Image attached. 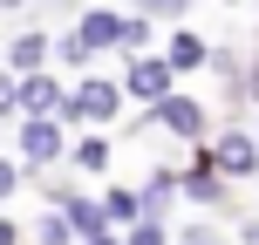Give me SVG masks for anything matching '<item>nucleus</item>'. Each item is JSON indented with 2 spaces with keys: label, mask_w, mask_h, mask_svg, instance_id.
I'll return each mask as SVG.
<instances>
[{
  "label": "nucleus",
  "mask_w": 259,
  "mask_h": 245,
  "mask_svg": "<svg viewBox=\"0 0 259 245\" xmlns=\"http://www.w3.org/2000/svg\"><path fill=\"white\" fill-rule=\"evenodd\" d=\"M170 89H178V68H170L164 55H150V48H143V55H123V95H130V103L157 109Z\"/></svg>",
  "instance_id": "nucleus-1"
},
{
  "label": "nucleus",
  "mask_w": 259,
  "mask_h": 245,
  "mask_svg": "<svg viewBox=\"0 0 259 245\" xmlns=\"http://www.w3.org/2000/svg\"><path fill=\"white\" fill-rule=\"evenodd\" d=\"M21 129H14V150H21V164L27 170H48L55 157H68V136H62V116H14Z\"/></svg>",
  "instance_id": "nucleus-2"
},
{
  "label": "nucleus",
  "mask_w": 259,
  "mask_h": 245,
  "mask_svg": "<svg viewBox=\"0 0 259 245\" xmlns=\"http://www.w3.org/2000/svg\"><path fill=\"white\" fill-rule=\"evenodd\" d=\"M123 116V82H103V75H89L82 89H68V103H62V123H116Z\"/></svg>",
  "instance_id": "nucleus-3"
},
{
  "label": "nucleus",
  "mask_w": 259,
  "mask_h": 245,
  "mask_svg": "<svg viewBox=\"0 0 259 245\" xmlns=\"http://www.w3.org/2000/svg\"><path fill=\"white\" fill-rule=\"evenodd\" d=\"M68 34H75L89 55H103V48H116V55H123V14H116V7H82Z\"/></svg>",
  "instance_id": "nucleus-4"
},
{
  "label": "nucleus",
  "mask_w": 259,
  "mask_h": 245,
  "mask_svg": "<svg viewBox=\"0 0 259 245\" xmlns=\"http://www.w3.org/2000/svg\"><path fill=\"white\" fill-rule=\"evenodd\" d=\"M150 116H157V123H164V129H170V136H184V143H205V136H211V123H205V109H198V103H191V95H178V89H170V95H164V103H157V109H150Z\"/></svg>",
  "instance_id": "nucleus-5"
},
{
  "label": "nucleus",
  "mask_w": 259,
  "mask_h": 245,
  "mask_svg": "<svg viewBox=\"0 0 259 245\" xmlns=\"http://www.w3.org/2000/svg\"><path fill=\"white\" fill-rule=\"evenodd\" d=\"M211 164H219L225 177H252L259 170V136L252 129H225V136L211 143Z\"/></svg>",
  "instance_id": "nucleus-6"
},
{
  "label": "nucleus",
  "mask_w": 259,
  "mask_h": 245,
  "mask_svg": "<svg viewBox=\"0 0 259 245\" xmlns=\"http://www.w3.org/2000/svg\"><path fill=\"white\" fill-rule=\"evenodd\" d=\"M164 62L170 68H178V75H198V68H211V41L205 34H198V27H170V34H164Z\"/></svg>",
  "instance_id": "nucleus-7"
},
{
  "label": "nucleus",
  "mask_w": 259,
  "mask_h": 245,
  "mask_svg": "<svg viewBox=\"0 0 259 245\" xmlns=\"http://www.w3.org/2000/svg\"><path fill=\"white\" fill-rule=\"evenodd\" d=\"M68 89L48 75V68H34V75H21V116H62Z\"/></svg>",
  "instance_id": "nucleus-8"
},
{
  "label": "nucleus",
  "mask_w": 259,
  "mask_h": 245,
  "mask_svg": "<svg viewBox=\"0 0 259 245\" xmlns=\"http://www.w3.org/2000/svg\"><path fill=\"white\" fill-rule=\"evenodd\" d=\"M0 55H7V68H14V75H34V68H48V55H55V34L27 27V34H14Z\"/></svg>",
  "instance_id": "nucleus-9"
},
{
  "label": "nucleus",
  "mask_w": 259,
  "mask_h": 245,
  "mask_svg": "<svg viewBox=\"0 0 259 245\" xmlns=\"http://www.w3.org/2000/svg\"><path fill=\"white\" fill-rule=\"evenodd\" d=\"M55 205H62V218L75 225V238H96V232H116V225L103 218V205H96V198H75V191H62L55 198Z\"/></svg>",
  "instance_id": "nucleus-10"
},
{
  "label": "nucleus",
  "mask_w": 259,
  "mask_h": 245,
  "mask_svg": "<svg viewBox=\"0 0 259 245\" xmlns=\"http://www.w3.org/2000/svg\"><path fill=\"white\" fill-rule=\"evenodd\" d=\"M103 218L116 225V232H130L137 218H150V205H143V191H130V184H116V191H103Z\"/></svg>",
  "instance_id": "nucleus-11"
},
{
  "label": "nucleus",
  "mask_w": 259,
  "mask_h": 245,
  "mask_svg": "<svg viewBox=\"0 0 259 245\" xmlns=\"http://www.w3.org/2000/svg\"><path fill=\"white\" fill-rule=\"evenodd\" d=\"M68 157H75V170H109V136H103V129H89V136L68 143Z\"/></svg>",
  "instance_id": "nucleus-12"
},
{
  "label": "nucleus",
  "mask_w": 259,
  "mask_h": 245,
  "mask_svg": "<svg viewBox=\"0 0 259 245\" xmlns=\"http://www.w3.org/2000/svg\"><path fill=\"white\" fill-rule=\"evenodd\" d=\"M150 34H157V21L130 7V14H123V55H143V48H150Z\"/></svg>",
  "instance_id": "nucleus-13"
},
{
  "label": "nucleus",
  "mask_w": 259,
  "mask_h": 245,
  "mask_svg": "<svg viewBox=\"0 0 259 245\" xmlns=\"http://www.w3.org/2000/svg\"><path fill=\"white\" fill-rule=\"evenodd\" d=\"M34 238H41V245H75V225H68V218H62V205H55V211H48V218H41V225H34Z\"/></svg>",
  "instance_id": "nucleus-14"
},
{
  "label": "nucleus",
  "mask_w": 259,
  "mask_h": 245,
  "mask_svg": "<svg viewBox=\"0 0 259 245\" xmlns=\"http://www.w3.org/2000/svg\"><path fill=\"white\" fill-rule=\"evenodd\" d=\"M137 14H150V21H184L191 14V0H130Z\"/></svg>",
  "instance_id": "nucleus-15"
},
{
  "label": "nucleus",
  "mask_w": 259,
  "mask_h": 245,
  "mask_svg": "<svg viewBox=\"0 0 259 245\" xmlns=\"http://www.w3.org/2000/svg\"><path fill=\"white\" fill-rule=\"evenodd\" d=\"M0 116H21V75L0 68Z\"/></svg>",
  "instance_id": "nucleus-16"
},
{
  "label": "nucleus",
  "mask_w": 259,
  "mask_h": 245,
  "mask_svg": "<svg viewBox=\"0 0 259 245\" xmlns=\"http://www.w3.org/2000/svg\"><path fill=\"white\" fill-rule=\"evenodd\" d=\"M123 245H164V225H157V218H137L123 232Z\"/></svg>",
  "instance_id": "nucleus-17"
},
{
  "label": "nucleus",
  "mask_w": 259,
  "mask_h": 245,
  "mask_svg": "<svg viewBox=\"0 0 259 245\" xmlns=\"http://www.w3.org/2000/svg\"><path fill=\"white\" fill-rule=\"evenodd\" d=\"M178 245H219V232H205V225H184V232H178Z\"/></svg>",
  "instance_id": "nucleus-18"
},
{
  "label": "nucleus",
  "mask_w": 259,
  "mask_h": 245,
  "mask_svg": "<svg viewBox=\"0 0 259 245\" xmlns=\"http://www.w3.org/2000/svg\"><path fill=\"white\" fill-rule=\"evenodd\" d=\"M14 184H21V170H14L7 157H0V198H14Z\"/></svg>",
  "instance_id": "nucleus-19"
},
{
  "label": "nucleus",
  "mask_w": 259,
  "mask_h": 245,
  "mask_svg": "<svg viewBox=\"0 0 259 245\" xmlns=\"http://www.w3.org/2000/svg\"><path fill=\"white\" fill-rule=\"evenodd\" d=\"M0 245H21V232H14V218H0Z\"/></svg>",
  "instance_id": "nucleus-20"
},
{
  "label": "nucleus",
  "mask_w": 259,
  "mask_h": 245,
  "mask_svg": "<svg viewBox=\"0 0 259 245\" xmlns=\"http://www.w3.org/2000/svg\"><path fill=\"white\" fill-rule=\"evenodd\" d=\"M82 245H123V238L116 232H96V238H82Z\"/></svg>",
  "instance_id": "nucleus-21"
},
{
  "label": "nucleus",
  "mask_w": 259,
  "mask_h": 245,
  "mask_svg": "<svg viewBox=\"0 0 259 245\" xmlns=\"http://www.w3.org/2000/svg\"><path fill=\"white\" fill-rule=\"evenodd\" d=\"M239 238H246V245H259V218H246V232H239Z\"/></svg>",
  "instance_id": "nucleus-22"
},
{
  "label": "nucleus",
  "mask_w": 259,
  "mask_h": 245,
  "mask_svg": "<svg viewBox=\"0 0 259 245\" xmlns=\"http://www.w3.org/2000/svg\"><path fill=\"white\" fill-rule=\"evenodd\" d=\"M0 7H7V14H21V7H27V0H0Z\"/></svg>",
  "instance_id": "nucleus-23"
},
{
  "label": "nucleus",
  "mask_w": 259,
  "mask_h": 245,
  "mask_svg": "<svg viewBox=\"0 0 259 245\" xmlns=\"http://www.w3.org/2000/svg\"><path fill=\"white\" fill-rule=\"evenodd\" d=\"M225 7H239V0H225Z\"/></svg>",
  "instance_id": "nucleus-24"
},
{
  "label": "nucleus",
  "mask_w": 259,
  "mask_h": 245,
  "mask_svg": "<svg viewBox=\"0 0 259 245\" xmlns=\"http://www.w3.org/2000/svg\"><path fill=\"white\" fill-rule=\"evenodd\" d=\"M0 68H7V55H0Z\"/></svg>",
  "instance_id": "nucleus-25"
}]
</instances>
